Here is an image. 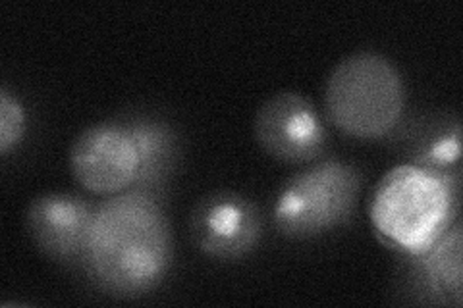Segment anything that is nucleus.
Here are the masks:
<instances>
[{
	"instance_id": "1",
	"label": "nucleus",
	"mask_w": 463,
	"mask_h": 308,
	"mask_svg": "<svg viewBox=\"0 0 463 308\" xmlns=\"http://www.w3.org/2000/svg\"><path fill=\"white\" fill-rule=\"evenodd\" d=\"M161 199L126 191L95 209L81 270L110 295L136 297L165 280L172 243Z\"/></svg>"
},
{
	"instance_id": "2",
	"label": "nucleus",
	"mask_w": 463,
	"mask_h": 308,
	"mask_svg": "<svg viewBox=\"0 0 463 308\" xmlns=\"http://www.w3.org/2000/svg\"><path fill=\"white\" fill-rule=\"evenodd\" d=\"M408 91L402 71L379 52H355L330 71L325 110L330 124L361 141L390 137L403 122Z\"/></svg>"
},
{
	"instance_id": "3",
	"label": "nucleus",
	"mask_w": 463,
	"mask_h": 308,
	"mask_svg": "<svg viewBox=\"0 0 463 308\" xmlns=\"http://www.w3.org/2000/svg\"><path fill=\"white\" fill-rule=\"evenodd\" d=\"M364 173L345 160L326 158L292 175L274 197L272 224L284 238L313 239L350 222Z\"/></svg>"
},
{
	"instance_id": "4",
	"label": "nucleus",
	"mask_w": 463,
	"mask_h": 308,
	"mask_svg": "<svg viewBox=\"0 0 463 308\" xmlns=\"http://www.w3.org/2000/svg\"><path fill=\"white\" fill-rule=\"evenodd\" d=\"M253 135L265 154L294 166L318 163L330 141L321 114L296 91H280L259 107Z\"/></svg>"
},
{
	"instance_id": "5",
	"label": "nucleus",
	"mask_w": 463,
	"mask_h": 308,
	"mask_svg": "<svg viewBox=\"0 0 463 308\" xmlns=\"http://www.w3.org/2000/svg\"><path fill=\"white\" fill-rule=\"evenodd\" d=\"M70 170L74 180L93 195L112 197L132 189L137 180L139 156L122 120L83 129L71 143Z\"/></svg>"
},
{
	"instance_id": "6",
	"label": "nucleus",
	"mask_w": 463,
	"mask_h": 308,
	"mask_svg": "<svg viewBox=\"0 0 463 308\" xmlns=\"http://www.w3.org/2000/svg\"><path fill=\"white\" fill-rule=\"evenodd\" d=\"M194 245L209 258L234 262L250 257L263 238V214L236 191H214L201 197L190 214Z\"/></svg>"
},
{
	"instance_id": "7",
	"label": "nucleus",
	"mask_w": 463,
	"mask_h": 308,
	"mask_svg": "<svg viewBox=\"0 0 463 308\" xmlns=\"http://www.w3.org/2000/svg\"><path fill=\"white\" fill-rule=\"evenodd\" d=\"M95 207L74 193H43L27 204L25 229L39 251L68 268H80Z\"/></svg>"
},
{
	"instance_id": "8",
	"label": "nucleus",
	"mask_w": 463,
	"mask_h": 308,
	"mask_svg": "<svg viewBox=\"0 0 463 308\" xmlns=\"http://www.w3.org/2000/svg\"><path fill=\"white\" fill-rule=\"evenodd\" d=\"M402 293L419 304H461V224L448 226L423 251L410 253Z\"/></svg>"
},
{
	"instance_id": "9",
	"label": "nucleus",
	"mask_w": 463,
	"mask_h": 308,
	"mask_svg": "<svg viewBox=\"0 0 463 308\" xmlns=\"http://www.w3.org/2000/svg\"><path fill=\"white\" fill-rule=\"evenodd\" d=\"M120 120L132 134L139 156L137 180L129 191L161 199L180 163L178 129L165 116L149 110L128 112Z\"/></svg>"
},
{
	"instance_id": "10",
	"label": "nucleus",
	"mask_w": 463,
	"mask_h": 308,
	"mask_svg": "<svg viewBox=\"0 0 463 308\" xmlns=\"http://www.w3.org/2000/svg\"><path fill=\"white\" fill-rule=\"evenodd\" d=\"M392 135L415 168L437 178H461V120L452 112L419 116Z\"/></svg>"
},
{
	"instance_id": "11",
	"label": "nucleus",
	"mask_w": 463,
	"mask_h": 308,
	"mask_svg": "<svg viewBox=\"0 0 463 308\" xmlns=\"http://www.w3.org/2000/svg\"><path fill=\"white\" fill-rule=\"evenodd\" d=\"M27 114L24 102L6 85L0 87V154L8 156L25 137Z\"/></svg>"
}]
</instances>
